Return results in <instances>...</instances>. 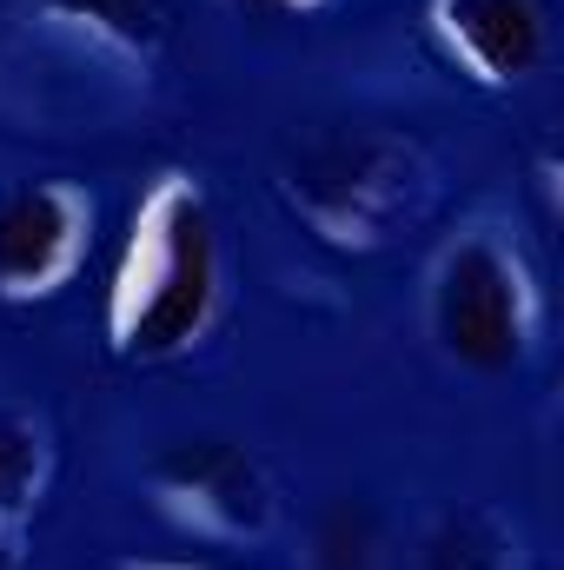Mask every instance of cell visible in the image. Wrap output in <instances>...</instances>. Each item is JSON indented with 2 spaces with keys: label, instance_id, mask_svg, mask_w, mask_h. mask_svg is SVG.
Here are the masks:
<instances>
[{
  "label": "cell",
  "instance_id": "30bf717a",
  "mask_svg": "<svg viewBox=\"0 0 564 570\" xmlns=\"http://www.w3.org/2000/svg\"><path fill=\"white\" fill-rule=\"evenodd\" d=\"M312 564H319V570H372V564H379V518H372V504L339 498V504L319 518Z\"/></svg>",
  "mask_w": 564,
  "mask_h": 570
},
{
  "label": "cell",
  "instance_id": "277c9868",
  "mask_svg": "<svg viewBox=\"0 0 564 570\" xmlns=\"http://www.w3.org/2000/svg\"><path fill=\"white\" fill-rule=\"evenodd\" d=\"M146 484H153V504L179 531L213 538V544L266 538L273 511H280L273 504V478L260 471V458L226 444V438H179V444H166L146 464Z\"/></svg>",
  "mask_w": 564,
  "mask_h": 570
},
{
  "label": "cell",
  "instance_id": "5b68a950",
  "mask_svg": "<svg viewBox=\"0 0 564 570\" xmlns=\"http://www.w3.org/2000/svg\"><path fill=\"white\" fill-rule=\"evenodd\" d=\"M94 246V199L67 179H33L0 199V298L33 305L87 266Z\"/></svg>",
  "mask_w": 564,
  "mask_h": 570
},
{
  "label": "cell",
  "instance_id": "9c48e42d",
  "mask_svg": "<svg viewBox=\"0 0 564 570\" xmlns=\"http://www.w3.org/2000/svg\"><path fill=\"white\" fill-rule=\"evenodd\" d=\"M425 570H518V531L505 511L492 504H465L451 511L431 544H425Z\"/></svg>",
  "mask_w": 564,
  "mask_h": 570
},
{
  "label": "cell",
  "instance_id": "8992f818",
  "mask_svg": "<svg viewBox=\"0 0 564 570\" xmlns=\"http://www.w3.org/2000/svg\"><path fill=\"white\" fill-rule=\"evenodd\" d=\"M431 40L478 87H518L545 60V7L538 0H431Z\"/></svg>",
  "mask_w": 564,
  "mask_h": 570
},
{
  "label": "cell",
  "instance_id": "7a4b0ae2",
  "mask_svg": "<svg viewBox=\"0 0 564 570\" xmlns=\"http://www.w3.org/2000/svg\"><path fill=\"white\" fill-rule=\"evenodd\" d=\"M425 325L451 365L478 379L518 372L545 332V292H538L525 246L492 219L451 233L425 279Z\"/></svg>",
  "mask_w": 564,
  "mask_h": 570
},
{
  "label": "cell",
  "instance_id": "8fae6325",
  "mask_svg": "<svg viewBox=\"0 0 564 570\" xmlns=\"http://www.w3.org/2000/svg\"><path fill=\"white\" fill-rule=\"evenodd\" d=\"M0 570H20V524L0 518Z\"/></svg>",
  "mask_w": 564,
  "mask_h": 570
},
{
  "label": "cell",
  "instance_id": "ba28073f",
  "mask_svg": "<svg viewBox=\"0 0 564 570\" xmlns=\"http://www.w3.org/2000/svg\"><path fill=\"white\" fill-rule=\"evenodd\" d=\"M47 478H54L47 425L33 412H20V405H0V518L27 524L33 504L47 498Z\"/></svg>",
  "mask_w": 564,
  "mask_h": 570
},
{
  "label": "cell",
  "instance_id": "6da1fadb",
  "mask_svg": "<svg viewBox=\"0 0 564 570\" xmlns=\"http://www.w3.org/2000/svg\"><path fill=\"white\" fill-rule=\"evenodd\" d=\"M226 298L206 193L186 173H159L127 213V239L107 279V345L120 358L193 352Z\"/></svg>",
  "mask_w": 564,
  "mask_h": 570
},
{
  "label": "cell",
  "instance_id": "7c38bea8",
  "mask_svg": "<svg viewBox=\"0 0 564 570\" xmlns=\"http://www.w3.org/2000/svg\"><path fill=\"white\" fill-rule=\"evenodd\" d=\"M240 7H260V13H312L325 0H240Z\"/></svg>",
  "mask_w": 564,
  "mask_h": 570
},
{
  "label": "cell",
  "instance_id": "3957f363",
  "mask_svg": "<svg viewBox=\"0 0 564 570\" xmlns=\"http://www.w3.org/2000/svg\"><path fill=\"white\" fill-rule=\"evenodd\" d=\"M285 199L325 246L372 253L425 219L431 166L399 134L352 127V134H325V140L299 146V159L285 166Z\"/></svg>",
  "mask_w": 564,
  "mask_h": 570
},
{
  "label": "cell",
  "instance_id": "4fadbf2b",
  "mask_svg": "<svg viewBox=\"0 0 564 570\" xmlns=\"http://www.w3.org/2000/svg\"><path fill=\"white\" fill-rule=\"evenodd\" d=\"M120 570H213V564H120Z\"/></svg>",
  "mask_w": 564,
  "mask_h": 570
},
{
  "label": "cell",
  "instance_id": "52a82bcc",
  "mask_svg": "<svg viewBox=\"0 0 564 570\" xmlns=\"http://www.w3.org/2000/svg\"><path fill=\"white\" fill-rule=\"evenodd\" d=\"M33 27L54 33L74 60L146 73L166 40L159 0H33Z\"/></svg>",
  "mask_w": 564,
  "mask_h": 570
}]
</instances>
